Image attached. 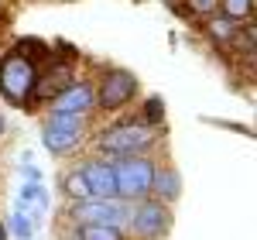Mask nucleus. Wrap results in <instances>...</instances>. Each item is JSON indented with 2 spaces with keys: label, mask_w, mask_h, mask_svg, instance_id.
<instances>
[{
  "label": "nucleus",
  "mask_w": 257,
  "mask_h": 240,
  "mask_svg": "<svg viewBox=\"0 0 257 240\" xmlns=\"http://www.w3.org/2000/svg\"><path fill=\"white\" fill-rule=\"evenodd\" d=\"M110 168H113V182H117V199L138 202L151 196V182H155V168H158V158L151 151L110 158Z\"/></svg>",
  "instance_id": "20e7f679"
},
{
  "label": "nucleus",
  "mask_w": 257,
  "mask_h": 240,
  "mask_svg": "<svg viewBox=\"0 0 257 240\" xmlns=\"http://www.w3.org/2000/svg\"><path fill=\"white\" fill-rule=\"evenodd\" d=\"M202 21H206V28H202L206 38L213 41L216 48H233V45L240 41V31H243L240 21L226 18V14H219V11H216V14H209V18H202Z\"/></svg>",
  "instance_id": "f8f14e48"
},
{
  "label": "nucleus",
  "mask_w": 257,
  "mask_h": 240,
  "mask_svg": "<svg viewBox=\"0 0 257 240\" xmlns=\"http://www.w3.org/2000/svg\"><path fill=\"white\" fill-rule=\"evenodd\" d=\"M141 124H151V127H165V100H161L158 93L155 96H148V100L141 103V110L134 113Z\"/></svg>",
  "instance_id": "f3484780"
},
{
  "label": "nucleus",
  "mask_w": 257,
  "mask_h": 240,
  "mask_svg": "<svg viewBox=\"0 0 257 240\" xmlns=\"http://www.w3.org/2000/svg\"><path fill=\"white\" fill-rule=\"evenodd\" d=\"M151 196L165 206H175L182 199V172H178L172 161H158L155 168V182H151Z\"/></svg>",
  "instance_id": "9b49d317"
},
{
  "label": "nucleus",
  "mask_w": 257,
  "mask_h": 240,
  "mask_svg": "<svg viewBox=\"0 0 257 240\" xmlns=\"http://www.w3.org/2000/svg\"><path fill=\"white\" fill-rule=\"evenodd\" d=\"M127 240H165L172 233V206L158 202L155 196L131 202V216L123 226Z\"/></svg>",
  "instance_id": "0eeeda50"
},
{
  "label": "nucleus",
  "mask_w": 257,
  "mask_h": 240,
  "mask_svg": "<svg viewBox=\"0 0 257 240\" xmlns=\"http://www.w3.org/2000/svg\"><path fill=\"white\" fill-rule=\"evenodd\" d=\"M52 113H76V117H93L96 113V86L93 79H76L48 103Z\"/></svg>",
  "instance_id": "1a4fd4ad"
},
{
  "label": "nucleus",
  "mask_w": 257,
  "mask_h": 240,
  "mask_svg": "<svg viewBox=\"0 0 257 240\" xmlns=\"http://www.w3.org/2000/svg\"><path fill=\"white\" fill-rule=\"evenodd\" d=\"M86 131H89V117H76V113H45L41 120V148L52 158H69L86 144Z\"/></svg>",
  "instance_id": "7ed1b4c3"
},
{
  "label": "nucleus",
  "mask_w": 257,
  "mask_h": 240,
  "mask_svg": "<svg viewBox=\"0 0 257 240\" xmlns=\"http://www.w3.org/2000/svg\"><path fill=\"white\" fill-rule=\"evenodd\" d=\"M79 172H82V179H86V185H89V196H96V199H117V182H113L110 158L89 155V158L79 161Z\"/></svg>",
  "instance_id": "9d476101"
},
{
  "label": "nucleus",
  "mask_w": 257,
  "mask_h": 240,
  "mask_svg": "<svg viewBox=\"0 0 257 240\" xmlns=\"http://www.w3.org/2000/svg\"><path fill=\"white\" fill-rule=\"evenodd\" d=\"M59 189H62V196H65V202L89 199V185H86V179H82L79 165H72V168H65V172L59 175Z\"/></svg>",
  "instance_id": "4468645a"
},
{
  "label": "nucleus",
  "mask_w": 257,
  "mask_h": 240,
  "mask_svg": "<svg viewBox=\"0 0 257 240\" xmlns=\"http://www.w3.org/2000/svg\"><path fill=\"white\" fill-rule=\"evenodd\" d=\"M165 138V127L141 124L138 117H120L93 138V155L99 158H123V155H148Z\"/></svg>",
  "instance_id": "f257e3e1"
},
{
  "label": "nucleus",
  "mask_w": 257,
  "mask_h": 240,
  "mask_svg": "<svg viewBox=\"0 0 257 240\" xmlns=\"http://www.w3.org/2000/svg\"><path fill=\"white\" fill-rule=\"evenodd\" d=\"M93 86H96V113H106V117L127 110L141 93L138 76L131 69H120V65H106L93 79Z\"/></svg>",
  "instance_id": "39448f33"
},
{
  "label": "nucleus",
  "mask_w": 257,
  "mask_h": 240,
  "mask_svg": "<svg viewBox=\"0 0 257 240\" xmlns=\"http://www.w3.org/2000/svg\"><path fill=\"white\" fill-rule=\"evenodd\" d=\"M11 52H18L21 59H28L31 65H45V62L52 59L55 52H52V45L48 41H41V38H31V35H24V38H18L14 45H11Z\"/></svg>",
  "instance_id": "ddd939ff"
},
{
  "label": "nucleus",
  "mask_w": 257,
  "mask_h": 240,
  "mask_svg": "<svg viewBox=\"0 0 257 240\" xmlns=\"http://www.w3.org/2000/svg\"><path fill=\"white\" fill-rule=\"evenodd\" d=\"M182 4H185V11H189L192 18H199V21L219 11V0H182Z\"/></svg>",
  "instance_id": "6ab92c4d"
},
{
  "label": "nucleus",
  "mask_w": 257,
  "mask_h": 240,
  "mask_svg": "<svg viewBox=\"0 0 257 240\" xmlns=\"http://www.w3.org/2000/svg\"><path fill=\"white\" fill-rule=\"evenodd\" d=\"M72 240H127V233L117 230V226H96V223H86V226H72Z\"/></svg>",
  "instance_id": "dca6fc26"
},
{
  "label": "nucleus",
  "mask_w": 257,
  "mask_h": 240,
  "mask_svg": "<svg viewBox=\"0 0 257 240\" xmlns=\"http://www.w3.org/2000/svg\"><path fill=\"white\" fill-rule=\"evenodd\" d=\"M127 216H131V202L123 199H76V202H65L62 209V220L69 226H86V223H96V226H117L123 230L127 226Z\"/></svg>",
  "instance_id": "423d86ee"
},
{
  "label": "nucleus",
  "mask_w": 257,
  "mask_h": 240,
  "mask_svg": "<svg viewBox=\"0 0 257 240\" xmlns=\"http://www.w3.org/2000/svg\"><path fill=\"white\" fill-rule=\"evenodd\" d=\"M35 86H38V65L21 59L18 52L0 55V96L11 103V110L35 113Z\"/></svg>",
  "instance_id": "f03ea898"
},
{
  "label": "nucleus",
  "mask_w": 257,
  "mask_h": 240,
  "mask_svg": "<svg viewBox=\"0 0 257 240\" xmlns=\"http://www.w3.org/2000/svg\"><path fill=\"white\" fill-rule=\"evenodd\" d=\"M161 4H165V7H178L182 0H161Z\"/></svg>",
  "instance_id": "4be33fe9"
},
{
  "label": "nucleus",
  "mask_w": 257,
  "mask_h": 240,
  "mask_svg": "<svg viewBox=\"0 0 257 240\" xmlns=\"http://www.w3.org/2000/svg\"><path fill=\"white\" fill-rule=\"evenodd\" d=\"M79 76H76V65H72V59H62V55H52V59L45 62L38 69V86H35V106H48V103L59 96L62 89L69 86V82H76Z\"/></svg>",
  "instance_id": "6e6552de"
},
{
  "label": "nucleus",
  "mask_w": 257,
  "mask_h": 240,
  "mask_svg": "<svg viewBox=\"0 0 257 240\" xmlns=\"http://www.w3.org/2000/svg\"><path fill=\"white\" fill-rule=\"evenodd\" d=\"M7 134V117H4V110H0V138Z\"/></svg>",
  "instance_id": "412c9836"
},
{
  "label": "nucleus",
  "mask_w": 257,
  "mask_h": 240,
  "mask_svg": "<svg viewBox=\"0 0 257 240\" xmlns=\"http://www.w3.org/2000/svg\"><path fill=\"white\" fill-rule=\"evenodd\" d=\"M4 226H7V237H14V240H35V233H38L35 220L24 209H11V220L4 223Z\"/></svg>",
  "instance_id": "2eb2a0df"
},
{
  "label": "nucleus",
  "mask_w": 257,
  "mask_h": 240,
  "mask_svg": "<svg viewBox=\"0 0 257 240\" xmlns=\"http://www.w3.org/2000/svg\"><path fill=\"white\" fill-rule=\"evenodd\" d=\"M0 240H7V226H4V220H0Z\"/></svg>",
  "instance_id": "5701e85b"
},
{
  "label": "nucleus",
  "mask_w": 257,
  "mask_h": 240,
  "mask_svg": "<svg viewBox=\"0 0 257 240\" xmlns=\"http://www.w3.org/2000/svg\"><path fill=\"white\" fill-rule=\"evenodd\" d=\"M219 14H226V18L243 24V21L254 14V0H219Z\"/></svg>",
  "instance_id": "a211bd4d"
},
{
  "label": "nucleus",
  "mask_w": 257,
  "mask_h": 240,
  "mask_svg": "<svg viewBox=\"0 0 257 240\" xmlns=\"http://www.w3.org/2000/svg\"><path fill=\"white\" fill-rule=\"evenodd\" d=\"M21 175H24V182H41V168H35L31 165V158L21 165Z\"/></svg>",
  "instance_id": "aec40b11"
}]
</instances>
